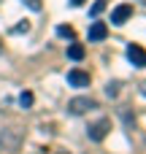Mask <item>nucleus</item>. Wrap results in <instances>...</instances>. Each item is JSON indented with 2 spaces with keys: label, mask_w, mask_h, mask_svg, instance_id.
<instances>
[{
  "label": "nucleus",
  "mask_w": 146,
  "mask_h": 154,
  "mask_svg": "<svg viewBox=\"0 0 146 154\" xmlns=\"http://www.w3.org/2000/svg\"><path fill=\"white\" fill-rule=\"evenodd\" d=\"M84 54H87V49H84L81 43H70V46H68V57H70V60L79 62V60H84Z\"/></svg>",
  "instance_id": "6e6552de"
},
{
  "label": "nucleus",
  "mask_w": 146,
  "mask_h": 154,
  "mask_svg": "<svg viewBox=\"0 0 146 154\" xmlns=\"http://www.w3.org/2000/svg\"><path fill=\"white\" fill-rule=\"evenodd\" d=\"M57 154H70V152H65V149H57Z\"/></svg>",
  "instance_id": "dca6fc26"
},
{
  "label": "nucleus",
  "mask_w": 146,
  "mask_h": 154,
  "mask_svg": "<svg viewBox=\"0 0 146 154\" xmlns=\"http://www.w3.org/2000/svg\"><path fill=\"white\" fill-rule=\"evenodd\" d=\"M22 3H24L30 11H41V8H43V3H41V0H22Z\"/></svg>",
  "instance_id": "4468645a"
},
{
  "label": "nucleus",
  "mask_w": 146,
  "mask_h": 154,
  "mask_svg": "<svg viewBox=\"0 0 146 154\" xmlns=\"http://www.w3.org/2000/svg\"><path fill=\"white\" fill-rule=\"evenodd\" d=\"M106 95H108V97H116V95H119V81H111V84L106 87Z\"/></svg>",
  "instance_id": "ddd939ff"
},
{
  "label": "nucleus",
  "mask_w": 146,
  "mask_h": 154,
  "mask_svg": "<svg viewBox=\"0 0 146 154\" xmlns=\"http://www.w3.org/2000/svg\"><path fill=\"white\" fill-rule=\"evenodd\" d=\"M24 143V133L19 127H5L0 133V149L5 152H19V146Z\"/></svg>",
  "instance_id": "f257e3e1"
},
{
  "label": "nucleus",
  "mask_w": 146,
  "mask_h": 154,
  "mask_svg": "<svg viewBox=\"0 0 146 154\" xmlns=\"http://www.w3.org/2000/svg\"><path fill=\"white\" fill-rule=\"evenodd\" d=\"M103 11H106V0H98V3L92 5V11H89V14H92V16H100Z\"/></svg>",
  "instance_id": "f8f14e48"
},
{
  "label": "nucleus",
  "mask_w": 146,
  "mask_h": 154,
  "mask_svg": "<svg viewBox=\"0 0 146 154\" xmlns=\"http://www.w3.org/2000/svg\"><path fill=\"white\" fill-rule=\"evenodd\" d=\"M127 60H130L135 68H146V49L141 43H130V46H127Z\"/></svg>",
  "instance_id": "20e7f679"
},
{
  "label": "nucleus",
  "mask_w": 146,
  "mask_h": 154,
  "mask_svg": "<svg viewBox=\"0 0 146 154\" xmlns=\"http://www.w3.org/2000/svg\"><path fill=\"white\" fill-rule=\"evenodd\" d=\"M141 3H144V5H146V0H141Z\"/></svg>",
  "instance_id": "f3484780"
},
{
  "label": "nucleus",
  "mask_w": 146,
  "mask_h": 154,
  "mask_svg": "<svg viewBox=\"0 0 146 154\" xmlns=\"http://www.w3.org/2000/svg\"><path fill=\"white\" fill-rule=\"evenodd\" d=\"M95 108H98V100H92V97H73V100H68V111L73 116H81V114L95 111Z\"/></svg>",
  "instance_id": "f03ea898"
},
{
  "label": "nucleus",
  "mask_w": 146,
  "mask_h": 154,
  "mask_svg": "<svg viewBox=\"0 0 146 154\" xmlns=\"http://www.w3.org/2000/svg\"><path fill=\"white\" fill-rule=\"evenodd\" d=\"M57 35H62V38H73V27H70V24H60V27H57Z\"/></svg>",
  "instance_id": "9b49d317"
},
{
  "label": "nucleus",
  "mask_w": 146,
  "mask_h": 154,
  "mask_svg": "<svg viewBox=\"0 0 146 154\" xmlns=\"http://www.w3.org/2000/svg\"><path fill=\"white\" fill-rule=\"evenodd\" d=\"M33 100H35V97H33V92H22V95H19V106H22L24 111H27V108H33Z\"/></svg>",
  "instance_id": "1a4fd4ad"
},
{
  "label": "nucleus",
  "mask_w": 146,
  "mask_h": 154,
  "mask_svg": "<svg viewBox=\"0 0 146 154\" xmlns=\"http://www.w3.org/2000/svg\"><path fill=\"white\" fill-rule=\"evenodd\" d=\"M108 130H111V119H100V122H95V125H89V130H87V135H89V141H95V143H100L106 135H108Z\"/></svg>",
  "instance_id": "7ed1b4c3"
},
{
  "label": "nucleus",
  "mask_w": 146,
  "mask_h": 154,
  "mask_svg": "<svg viewBox=\"0 0 146 154\" xmlns=\"http://www.w3.org/2000/svg\"><path fill=\"white\" fill-rule=\"evenodd\" d=\"M11 32H14V35H19V32H30V22H27V19L19 22L16 27H11Z\"/></svg>",
  "instance_id": "9d476101"
},
{
  "label": "nucleus",
  "mask_w": 146,
  "mask_h": 154,
  "mask_svg": "<svg viewBox=\"0 0 146 154\" xmlns=\"http://www.w3.org/2000/svg\"><path fill=\"white\" fill-rule=\"evenodd\" d=\"M87 35H89V41H103V38L108 35V24H106V22H92Z\"/></svg>",
  "instance_id": "0eeeda50"
},
{
  "label": "nucleus",
  "mask_w": 146,
  "mask_h": 154,
  "mask_svg": "<svg viewBox=\"0 0 146 154\" xmlns=\"http://www.w3.org/2000/svg\"><path fill=\"white\" fill-rule=\"evenodd\" d=\"M130 16H133V5H130V3H122V5H116V8L111 11V24L122 27Z\"/></svg>",
  "instance_id": "39448f33"
},
{
  "label": "nucleus",
  "mask_w": 146,
  "mask_h": 154,
  "mask_svg": "<svg viewBox=\"0 0 146 154\" xmlns=\"http://www.w3.org/2000/svg\"><path fill=\"white\" fill-rule=\"evenodd\" d=\"M84 3H87V0H70V5H73V8H79V5H84Z\"/></svg>",
  "instance_id": "2eb2a0df"
},
{
  "label": "nucleus",
  "mask_w": 146,
  "mask_h": 154,
  "mask_svg": "<svg viewBox=\"0 0 146 154\" xmlns=\"http://www.w3.org/2000/svg\"><path fill=\"white\" fill-rule=\"evenodd\" d=\"M0 49H3V43H0Z\"/></svg>",
  "instance_id": "a211bd4d"
},
{
  "label": "nucleus",
  "mask_w": 146,
  "mask_h": 154,
  "mask_svg": "<svg viewBox=\"0 0 146 154\" xmlns=\"http://www.w3.org/2000/svg\"><path fill=\"white\" fill-rule=\"evenodd\" d=\"M68 84L70 87H89V73L73 68V70H68Z\"/></svg>",
  "instance_id": "423d86ee"
}]
</instances>
